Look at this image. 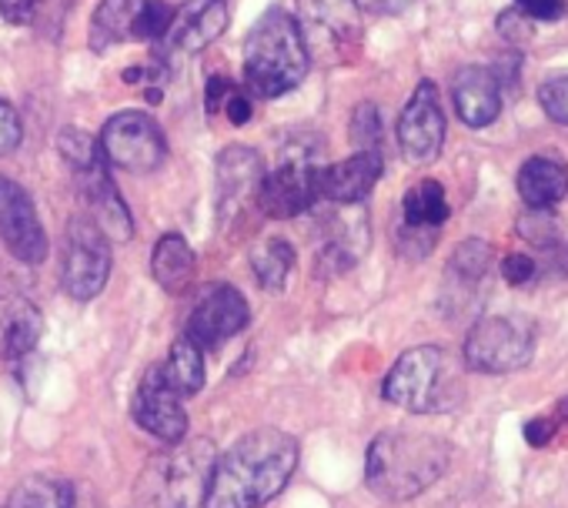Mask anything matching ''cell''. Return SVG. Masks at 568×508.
<instances>
[{
    "mask_svg": "<svg viewBox=\"0 0 568 508\" xmlns=\"http://www.w3.org/2000/svg\"><path fill=\"white\" fill-rule=\"evenodd\" d=\"M298 468V441L281 428H257L237 438L214 461L204 488V508H261Z\"/></svg>",
    "mask_w": 568,
    "mask_h": 508,
    "instance_id": "obj_1",
    "label": "cell"
},
{
    "mask_svg": "<svg viewBox=\"0 0 568 508\" xmlns=\"http://www.w3.org/2000/svg\"><path fill=\"white\" fill-rule=\"evenodd\" d=\"M452 461L445 438L428 431H382L365 458V481L385 501H408L428 491Z\"/></svg>",
    "mask_w": 568,
    "mask_h": 508,
    "instance_id": "obj_2",
    "label": "cell"
},
{
    "mask_svg": "<svg viewBox=\"0 0 568 508\" xmlns=\"http://www.w3.org/2000/svg\"><path fill=\"white\" fill-rule=\"evenodd\" d=\"M308 51L298 34L295 18L284 11H267L257 18L244 41V91L254 98H281L295 91L308 74Z\"/></svg>",
    "mask_w": 568,
    "mask_h": 508,
    "instance_id": "obj_3",
    "label": "cell"
},
{
    "mask_svg": "<svg viewBox=\"0 0 568 508\" xmlns=\"http://www.w3.org/2000/svg\"><path fill=\"white\" fill-rule=\"evenodd\" d=\"M385 402L415 412V415H442L458 408L465 385L452 362V355L438 345H418L408 348L382 385Z\"/></svg>",
    "mask_w": 568,
    "mask_h": 508,
    "instance_id": "obj_4",
    "label": "cell"
},
{
    "mask_svg": "<svg viewBox=\"0 0 568 508\" xmlns=\"http://www.w3.org/2000/svg\"><path fill=\"white\" fill-rule=\"evenodd\" d=\"M214 445L207 438L174 441L168 451L151 458L138 481V498L144 508H197L214 471Z\"/></svg>",
    "mask_w": 568,
    "mask_h": 508,
    "instance_id": "obj_5",
    "label": "cell"
},
{
    "mask_svg": "<svg viewBox=\"0 0 568 508\" xmlns=\"http://www.w3.org/2000/svg\"><path fill=\"white\" fill-rule=\"evenodd\" d=\"M295 24L312 64L338 68L358 58L365 38L358 0H298Z\"/></svg>",
    "mask_w": 568,
    "mask_h": 508,
    "instance_id": "obj_6",
    "label": "cell"
},
{
    "mask_svg": "<svg viewBox=\"0 0 568 508\" xmlns=\"http://www.w3.org/2000/svg\"><path fill=\"white\" fill-rule=\"evenodd\" d=\"M535 358V325L521 315L478 318L465 338V365L478 375H508Z\"/></svg>",
    "mask_w": 568,
    "mask_h": 508,
    "instance_id": "obj_7",
    "label": "cell"
},
{
    "mask_svg": "<svg viewBox=\"0 0 568 508\" xmlns=\"http://www.w3.org/2000/svg\"><path fill=\"white\" fill-rule=\"evenodd\" d=\"M111 275V237L91 214H74L61 237V285L74 302H91Z\"/></svg>",
    "mask_w": 568,
    "mask_h": 508,
    "instance_id": "obj_8",
    "label": "cell"
},
{
    "mask_svg": "<svg viewBox=\"0 0 568 508\" xmlns=\"http://www.w3.org/2000/svg\"><path fill=\"white\" fill-rule=\"evenodd\" d=\"M101 151L108 164L131 174H154L168 158V141L161 124L144 111H121L104 124Z\"/></svg>",
    "mask_w": 568,
    "mask_h": 508,
    "instance_id": "obj_9",
    "label": "cell"
},
{
    "mask_svg": "<svg viewBox=\"0 0 568 508\" xmlns=\"http://www.w3.org/2000/svg\"><path fill=\"white\" fill-rule=\"evenodd\" d=\"M0 241L24 265H44L48 262V234L41 224V214L34 207V197L24 184L0 174Z\"/></svg>",
    "mask_w": 568,
    "mask_h": 508,
    "instance_id": "obj_10",
    "label": "cell"
},
{
    "mask_svg": "<svg viewBox=\"0 0 568 508\" xmlns=\"http://www.w3.org/2000/svg\"><path fill=\"white\" fill-rule=\"evenodd\" d=\"M445 131H448V121H445L438 88L432 81H422L398 118V144L405 158L415 164H432L442 154Z\"/></svg>",
    "mask_w": 568,
    "mask_h": 508,
    "instance_id": "obj_11",
    "label": "cell"
},
{
    "mask_svg": "<svg viewBox=\"0 0 568 508\" xmlns=\"http://www.w3.org/2000/svg\"><path fill=\"white\" fill-rule=\"evenodd\" d=\"M108 158L104 151H98L91 161L71 167L74 171V181H78V191H81V201H84V214L94 217V224L111 237V241H131L134 234V221H131V211L118 191V184L111 181V171H108Z\"/></svg>",
    "mask_w": 568,
    "mask_h": 508,
    "instance_id": "obj_12",
    "label": "cell"
},
{
    "mask_svg": "<svg viewBox=\"0 0 568 508\" xmlns=\"http://www.w3.org/2000/svg\"><path fill=\"white\" fill-rule=\"evenodd\" d=\"M318 164H312L308 158H288L281 161L271 174H264L261 187H257V204L267 217L274 221H288L305 214L312 204H318Z\"/></svg>",
    "mask_w": 568,
    "mask_h": 508,
    "instance_id": "obj_13",
    "label": "cell"
},
{
    "mask_svg": "<svg viewBox=\"0 0 568 508\" xmlns=\"http://www.w3.org/2000/svg\"><path fill=\"white\" fill-rule=\"evenodd\" d=\"M247 325V302L234 285H214L187 322V338L197 348L217 352L227 338H234Z\"/></svg>",
    "mask_w": 568,
    "mask_h": 508,
    "instance_id": "obj_14",
    "label": "cell"
},
{
    "mask_svg": "<svg viewBox=\"0 0 568 508\" xmlns=\"http://www.w3.org/2000/svg\"><path fill=\"white\" fill-rule=\"evenodd\" d=\"M134 421L161 438L164 445H174L187 435V415L181 398L168 388L161 378V365H151L134 392Z\"/></svg>",
    "mask_w": 568,
    "mask_h": 508,
    "instance_id": "obj_15",
    "label": "cell"
},
{
    "mask_svg": "<svg viewBox=\"0 0 568 508\" xmlns=\"http://www.w3.org/2000/svg\"><path fill=\"white\" fill-rule=\"evenodd\" d=\"M214 181H217L221 214H234L257 201V187L264 181V161L254 148L231 144L214 161Z\"/></svg>",
    "mask_w": 568,
    "mask_h": 508,
    "instance_id": "obj_16",
    "label": "cell"
},
{
    "mask_svg": "<svg viewBox=\"0 0 568 508\" xmlns=\"http://www.w3.org/2000/svg\"><path fill=\"white\" fill-rule=\"evenodd\" d=\"M382 151H358L338 164L318 167V201L328 204H362L382 177Z\"/></svg>",
    "mask_w": 568,
    "mask_h": 508,
    "instance_id": "obj_17",
    "label": "cell"
},
{
    "mask_svg": "<svg viewBox=\"0 0 568 508\" xmlns=\"http://www.w3.org/2000/svg\"><path fill=\"white\" fill-rule=\"evenodd\" d=\"M224 31H227V0H187L184 8L174 11L164 44L174 54H197Z\"/></svg>",
    "mask_w": 568,
    "mask_h": 508,
    "instance_id": "obj_18",
    "label": "cell"
},
{
    "mask_svg": "<svg viewBox=\"0 0 568 508\" xmlns=\"http://www.w3.org/2000/svg\"><path fill=\"white\" fill-rule=\"evenodd\" d=\"M452 101L468 128H488L501 114V81L481 64L462 68L452 81Z\"/></svg>",
    "mask_w": 568,
    "mask_h": 508,
    "instance_id": "obj_19",
    "label": "cell"
},
{
    "mask_svg": "<svg viewBox=\"0 0 568 508\" xmlns=\"http://www.w3.org/2000/svg\"><path fill=\"white\" fill-rule=\"evenodd\" d=\"M491 258H495V251L488 241H462L455 251H452V258H448V268H445V292L448 298L455 302L458 312H465L468 305L475 308L478 305V292L491 272Z\"/></svg>",
    "mask_w": 568,
    "mask_h": 508,
    "instance_id": "obj_20",
    "label": "cell"
},
{
    "mask_svg": "<svg viewBox=\"0 0 568 508\" xmlns=\"http://www.w3.org/2000/svg\"><path fill=\"white\" fill-rule=\"evenodd\" d=\"M445 221H448V197L438 181L425 177L415 187H408L402 201V241L405 244L422 237L432 247Z\"/></svg>",
    "mask_w": 568,
    "mask_h": 508,
    "instance_id": "obj_21",
    "label": "cell"
},
{
    "mask_svg": "<svg viewBox=\"0 0 568 508\" xmlns=\"http://www.w3.org/2000/svg\"><path fill=\"white\" fill-rule=\"evenodd\" d=\"M515 184L528 207H555L568 194V167L555 154H535L518 167Z\"/></svg>",
    "mask_w": 568,
    "mask_h": 508,
    "instance_id": "obj_22",
    "label": "cell"
},
{
    "mask_svg": "<svg viewBox=\"0 0 568 508\" xmlns=\"http://www.w3.org/2000/svg\"><path fill=\"white\" fill-rule=\"evenodd\" d=\"M151 272H154V282L168 295H184L194 285V251H191V244L178 231H168L154 244Z\"/></svg>",
    "mask_w": 568,
    "mask_h": 508,
    "instance_id": "obj_23",
    "label": "cell"
},
{
    "mask_svg": "<svg viewBox=\"0 0 568 508\" xmlns=\"http://www.w3.org/2000/svg\"><path fill=\"white\" fill-rule=\"evenodd\" d=\"M44 332L41 312L28 302H8L0 305V355L4 358H24L38 348Z\"/></svg>",
    "mask_w": 568,
    "mask_h": 508,
    "instance_id": "obj_24",
    "label": "cell"
},
{
    "mask_svg": "<svg viewBox=\"0 0 568 508\" xmlns=\"http://www.w3.org/2000/svg\"><path fill=\"white\" fill-rule=\"evenodd\" d=\"M144 0H101L94 8V18H91V51L94 54H104L108 48L128 41L134 34V21H138V11H141Z\"/></svg>",
    "mask_w": 568,
    "mask_h": 508,
    "instance_id": "obj_25",
    "label": "cell"
},
{
    "mask_svg": "<svg viewBox=\"0 0 568 508\" xmlns=\"http://www.w3.org/2000/svg\"><path fill=\"white\" fill-rule=\"evenodd\" d=\"M161 378L178 398H194L204 388V358L191 338H178L171 345L168 362L161 365Z\"/></svg>",
    "mask_w": 568,
    "mask_h": 508,
    "instance_id": "obj_26",
    "label": "cell"
},
{
    "mask_svg": "<svg viewBox=\"0 0 568 508\" xmlns=\"http://www.w3.org/2000/svg\"><path fill=\"white\" fill-rule=\"evenodd\" d=\"M0 508H74V491L58 475H31L14 485Z\"/></svg>",
    "mask_w": 568,
    "mask_h": 508,
    "instance_id": "obj_27",
    "label": "cell"
},
{
    "mask_svg": "<svg viewBox=\"0 0 568 508\" xmlns=\"http://www.w3.org/2000/svg\"><path fill=\"white\" fill-rule=\"evenodd\" d=\"M251 268H254V278L261 282V288L281 292L284 278H288L295 268V247L284 237H264L251 251Z\"/></svg>",
    "mask_w": 568,
    "mask_h": 508,
    "instance_id": "obj_28",
    "label": "cell"
},
{
    "mask_svg": "<svg viewBox=\"0 0 568 508\" xmlns=\"http://www.w3.org/2000/svg\"><path fill=\"white\" fill-rule=\"evenodd\" d=\"M561 224L551 217V207H528V214L518 217V234L531 241L535 247H555L561 241Z\"/></svg>",
    "mask_w": 568,
    "mask_h": 508,
    "instance_id": "obj_29",
    "label": "cell"
},
{
    "mask_svg": "<svg viewBox=\"0 0 568 508\" xmlns=\"http://www.w3.org/2000/svg\"><path fill=\"white\" fill-rule=\"evenodd\" d=\"M171 21H174V8L168 4V0H144L141 11H138V21H134V38L164 41Z\"/></svg>",
    "mask_w": 568,
    "mask_h": 508,
    "instance_id": "obj_30",
    "label": "cell"
},
{
    "mask_svg": "<svg viewBox=\"0 0 568 508\" xmlns=\"http://www.w3.org/2000/svg\"><path fill=\"white\" fill-rule=\"evenodd\" d=\"M352 141L358 151H382V114L372 101L358 104L352 114Z\"/></svg>",
    "mask_w": 568,
    "mask_h": 508,
    "instance_id": "obj_31",
    "label": "cell"
},
{
    "mask_svg": "<svg viewBox=\"0 0 568 508\" xmlns=\"http://www.w3.org/2000/svg\"><path fill=\"white\" fill-rule=\"evenodd\" d=\"M538 104H541V111H545L555 124L568 128V74L545 81V84L538 88Z\"/></svg>",
    "mask_w": 568,
    "mask_h": 508,
    "instance_id": "obj_32",
    "label": "cell"
},
{
    "mask_svg": "<svg viewBox=\"0 0 568 508\" xmlns=\"http://www.w3.org/2000/svg\"><path fill=\"white\" fill-rule=\"evenodd\" d=\"M511 4L518 8V14L538 24H555L568 11V0H511Z\"/></svg>",
    "mask_w": 568,
    "mask_h": 508,
    "instance_id": "obj_33",
    "label": "cell"
},
{
    "mask_svg": "<svg viewBox=\"0 0 568 508\" xmlns=\"http://www.w3.org/2000/svg\"><path fill=\"white\" fill-rule=\"evenodd\" d=\"M501 278L511 285V288H525L538 278V262L531 254H508L501 262Z\"/></svg>",
    "mask_w": 568,
    "mask_h": 508,
    "instance_id": "obj_34",
    "label": "cell"
},
{
    "mask_svg": "<svg viewBox=\"0 0 568 508\" xmlns=\"http://www.w3.org/2000/svg\"><path fill=\"white\" fill-rule=\"evenodd\" d=\"M21 138H24V128H21L18 111L4 98H0V158L11 154L21 144Z\"/></svg>",
    "mask_w": 568,
    "mask_h": 508,
    "instance_id": "obj_35",
    "label": "cell"
},
{
    "mask_svg": "<svg viewBox=\"0 0 568 508\" xmlns=\"http://www.w3.org/2000/svg\"><path fill=\"white\" fill-rule=\"evenodd\" d=\"M251 111H254V108H251V94H247L244 88H237V84H234V91L227 94V101H224L221 114H227V121L241 128V124H247V121H251Z\"/></svg>",
    "mask_w": 568,
    "mask_h": 508,
    "instance_id": "obj_36",
    "label": "cell"
},
{
    "mask_svg": "<svg viewBox=\"0 0 568 508\" xmlns=\"http://www.w3.org/2000/svg\"><path fill=\"white\" fill-rule=\"evenodd\" d=\"M38 14V0H0V18H4L8 24H31Z\"/></svg>",
    "mask_w": 568,
    "mask_h": 508,
    "instance_id": "obj_37",
    "label": "cell"
},
{
    "mask_svg": "<svg viewBox=\"0 0 568 508\" xmlns=\"http://www.w3.org/2000/svg\"><path fill=\"white\" fill-rule=\"evenodd\" d=\"M231 91H234V81H231V78H224V74L211 78V81H207V91H204V108H207V114H221V108H224V101H227Z\"/></svg>",
    "mask_w": 568,
    "mask_h": 508,
    "instance_id": "obj_38",
    "label": "cell"
},
{
    "mask_svg": "<svg viewBox=\"0 0 568 508\" xmlns=\"http://www.w3.org/2000/svg\"><path fill=\"white\" fill-rule=\"evenodd\" d=\"M551 438H555V418L538 415V418L525 421V441L531 448H545V445H551Z\"/></svg>",
    "mask_w": 568,
    "mask_h": 508,
    "instance_id": "obj_39",
    "label": "cell"
},
{
    "mask_svg": "<svg viewBox=\"0 0 568 508\" xmlns=\"http://www.w3.org/2000/svg\"><path fill=\"white\" fill-rule=\"evenodd\" d=\"M368 11H378V14H402L405 8H412L415 0H358Z\"/></svg>",
    "mask_w": 568,
    "mask_h": 508,
    "instance_id": "obj_40",
    "label": "cell"
},
{
    "mask_svg": "<svg viewBox=\"0 0 568 508\" xmlns=\"http://www.w3.org/2000/svg\"><path fill=\"white\" fill-rule=\"evenodd\" d=\"M558 418H565V421H568V398H561V402H558Z\"/></svg>",
    "mask_w": 568,
    "mask_h": 508,
    "instance_id": "obj_41",
    "label": "cell"
}]
</instances>
